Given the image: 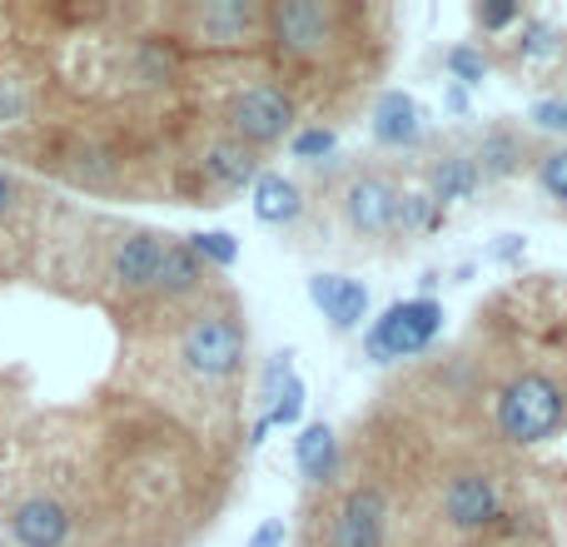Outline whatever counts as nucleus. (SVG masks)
<instances>
[{"mask_svg": "<svg viewBox=\"0 0 567 547\" xmlns=\"http://www.w3.org/2000/svg\"><path fill=\"white\" fill-rule=\"evenodd\" d=\"M175 359L189 379L199 383H229L239 379L249 359V329L245 313L229 299H215L205 309H195L175 333Z\"/></svg>", "mask_w": 567, "mask_h": 547, "instance_id": "f257e3e1", "label": "nucleus"}, {"mask_svg": "<svg viewBox=\"0 0 567 547\" xmlns=\"http://www.w3.org/2000/svg\"><path fill=\"white\" fill-rule=\"evenodd\" d=\"M493 423L508 443L518 448H538L567 423V393L548 373H518L513 383H503L498 403H493Z\"/></svg>", "mask_w": 567, "mask_h": 547, "instance_id": "f03ea898", "label": "nucleus"}, {"mask_svg": "<svg viewBox=\"0 0 567 547\" xmlns=\"http://www.w3.org/2000/svg\"><path fill=\"white\" fill-rule=\"evenodd\" d=\"M443 333V303L439 299H393L379 319L363 333V353L369 363H399V359H419L433 339Z\"/></svg>", "mask_w": 567, "mask_h": 547, "instance_id": "7ed1b4c3", "label": "nucleus"}, {"mask_svg": "<svg viewBox=\"0 0 567 547\" xmlns=\"http://www.w3.org/2000/svg\"><path fill=\"white\" fill-rule=\"evenodd\" d=\"M343 10L333 0H279L265 6V40L284 60H313L339 40Z\"/></svg>", "mask_w": 567, "mask_h": 547, "instance_id": "20e7f679", "label": "nucleus"}, {"mask_svg": "<svg viewBox=\"0 0 567 547\" xmlns=\"http://www.w3.org/2000/svg\"><path fill=\"white\" fill-rule=\"evenodd\" d=\"M225 135L249 149H269L293 135V95L275 80L245 85L225 110Z\"/></svg>", "mask_w": 567, "mask_h": 547, "instance_id": "39448f33", "label": "nucleus"}, {"mask_svg": "<svg viewBox=\"0 0 567 547\" xmlns=\"http://www.w3.org/2000/svg\"><path fill=\"white\" fill-rule=\"evenodd\" d=\"M439 513L449 528L458 533H483L498 528L503 518V483L483 468H458L439 493Z\"/></svg>", "mask_w": 567, "mask_h": 547, "instance_id": "423d86ee", "label": "nucleus"}, {"mask_svg": "<svg viewBox=\"0 0 567 547\" xmlns=\"http://www.w3.org/2000/svg\"><path fill=\"white\" fill-rule=\"evenodd\" d=\"M339 209H343V225H349L353 239H389L393 209H399V189H393V179L373 175V169H359V175L343 185Z\"/></svg>", "mask_w": 567, "mask_h": 547, "instance_id": "0eeeda50", "label": "nucleus"}, {"mask_svg": "<svg viewBox=\"0 0 567 547\" xmlns=\"http://www.w3.org/2000/svg\"><path fill=\"white\" fill-rule=\"evenodd\" d=\"M329 547H389V498H383V488L359 483V488L343 493Z\"/></svg>", "mask_w": 567, "mask_h": 547, "instance_id": "6e6552de", "label": "nucleus"}, {"mask_svg": "<svg viewBox=\"0 0 567 547\" xmlns=\"http://www.w3.org/2000/svg\"><path fill=\"white\" fill-rule=\"evenodd\" d=\"M175 245V235L159 229H130L115 249H110V279L125 293H155V279L165 269V255Z\"/></svg>", "mask_w": 567, "mask_h": 547, "instance_id": "1a4fd4ad", "label": "nucleus"}, {"mask_svg": "<svg viewBox=\"0 0 567 547\" xmlns=\"http://www.w3.org/2000/svg\"><path fill=\"white\" fill-rule=\"evenodd\" d=\"M189 35L205 45H249L265 35V6L255 0H199L189 6Z\"/></svg>", "mask_w": 567, "mask_h": 547, "instance_id": "9d476101", "label": "nucleus"}, {"mask_svg": "<svg viewBox=\"0 0 567 547\" xmlns=\"http://www.w3.org/2000/svg\"><path fill=\"white\" fill-rule=\"evenodd\" d=\"M199 179H205L209 195H239V189H255L259 175H265V159L259 149L239 145L229 135H215L205 149H199Z\"/></svg>", "mask_w": 567, "mask_h": 547, "instance_id": "9b49d317", "label": "nucleus"}, {"mask_svg": "<svg viewBox=\"0 0 567 547\" xmlns=\"http://www.w3.org/2000/svg\"><path fill=\"white\" fill-rule=\"evenodd\" d=\"M70 528H75L70 508L60 498H50V493H30V498H20L10 508V538H16V547H65Z\"/></svg>", "mask_w": 567, "mask_h": 547, "instance_id": "f8f14e48", "label": "nucleus"}, {"mask_svg": "<svg viewBox=\"0 0 567 547\" xmlns=\"http://www.w3.org/2000/svg\"><path fill=\"white\" fill-rule=\"evenodd\" d=\"M309 303L329 319L333 333H353L363 319H369V283L363 279H349V274H313L309 279Z\"/></svg>", "mask_w": 567, "mask_h": 547, "instance_id": "ddd939ff", "label": "nucleus"}, {"mask_svg": "<svg viewBox=\"0 0 567 547\" xmlns=\"http://www.w3.org/2000/svg\"><path fill=\"white\" fill-rule=\"evenodd\" d=\"M369 130L383 149H419L423 135H429V120H423V105L403 90H383L373 100V115H369Z\"/></svg>", "mask_w": 567, "mask_h": 547, "instance_id": "4468645a", "label": "nucleus"}, {"mask_svg": "<svg viewBox=\"0 0 567 547\" xmlns=\"http://www.w3.org/2000/svg\"><path fill=\"white\" fill-rule=\"evenodd\" d=\"M483 189V169L478 159H473V149H449V155H439L429 165V195L433 205H463V199H473Z\"/></svg>", "mask_w": 567, "mask_h": 547, "instance_id": "2eb2a0df", "label": "nucleus"}, {"mask_svg": "<svg viewBox=\"0 0 567 547\" xmlns=\"http://www.w3.org/2000/svg\"><path fill=\"white\" fill-rule=\"evenodd\" d=\"M473 159H478V169H483V185H503V179H513L523 169L528 140L513 125H488L478 135V145H473Z\"/></svg>", "mask_w": 567, "mask_h": 547, "instance_id": "dca6fc26", "label": "nucleus"}, {"mask_svg": "<svg viewBox=\"0 0 567 547\" xmlns=\"http://www.w3.org/2000/svg\"><path fill=\"white\" fill-rule=\"evenodd\" d=\"M205 289H209V269L199 265V255L185 245V239H175L169 255H165V269H159V279H155V299L189 303V299H199Z\"/></svg>", "mask_w": 567, "mask_h": 547, "instance_id": "f3484780", "label": "nucleus"}, {"mask_svg": "<svg viewBox=\"0 0 567 547\" xmlns=\"http://www.w3.org/2000/svg\"><path fill=\"white\" fill-rule=\"evenodd\" d=\"M255 219L269 229H293L303 219V189L289 175H259L255 185Z\"/></svg>", "mask_w": 567, "mask_h": 547, "instance_id": "a211bd4d", "label": "nucleus"}, {"mask_svg": "<svg viewBox=\"0 0 567 547\" xmlns=\"http://www.w3.org/2000/svg\"><path fill=\"white\" fill-rule=\"evenodd\" d=\"M293 463H299L303 483H329L339 473V438L329 423H303L293 438Z\"/></svg>", "mask_w": 567, "mask_h": 547, "instance_id": "6ab92c4d", "label": "nucleus"}, {"mask_svg": "<svg viewBox=\"0 0 567 547\" xmlns=\"http://www.w3.org/2000/svg\"><path fill=\"white\" fill-rule=\"evenodd\" d=\"M449 209L433 205L429 189H403L399 195V209H393V235L413 239V235H439Z\"/></svg>", "mask_w": 567, "mask_h": 547, "instance_id": "aec40b11", "label": "nucleus"}, {"mask_svg": "<svg viewBox=\"0 0 567 547\" xmlns=\"http://www.w3.org/2000/svg\"><path fill=\"white\" fill-rule=\"evenodd\" d=\"M65 175H70V185H80V189H110L120 175V159L110 155L105 145H75L65 159Z\"/></svg>", "mask_w": 567, "mask_h": 547, "instance_id": "412c9836", "label": "nucleus"}, {"mask_svg": "<svg viewBox=\"0 0 567 547\" xmlns=\"http://www.w3.org/2000/svg\"><path fill=\"white\" fill-rule=\"evenodd\" d=\"M558 50H563V30L553 25L548 16H523V30H518V40H513V55H518L523 65L553 60Z\"/></svg>", "mask_w": 567, "mask_h": 547, "instance_id": "4be33fe9", "label": "nucleus"}, {"mask_svg": "<svg viewBox=\"0 0 567 547\" xmlns=\"http://www.w3.org/2000/svg\"><path fill=\"white\" fill-rule=\"evenodd\" d=\"M533 179H538L543 199L567 215V145H548V149H543V155L533 159Z\"/></svg>", "mask_w": 567, "mask_h": 547, "instance_id": "5701e85b", "label": "nucleus"}, {"mask_svg": "<svg viewBox=\"0 0 567 547\" xmlns=\"http://www.w3.org/2000/svg\"><path fill=\"white\" fill-rule=\"evenodd\" d=\"M443 70H449V80L453 85H463V90H473V85H483L488 80V70H493V60H488V50H478V45H449L443 50Z\"/></svg>", "mask_w": 567, "mask_h": 547, "instance_id": "b1692460", "label": "nucleus"}, {"mask_svg": "<svg viewBox=\"0 0 567 547\" xmlns=\"http://www.w3.org/2000/svg\"><path fill=\"white\" fill-rule=\"evenodd\" d=\"M185 245L199 255L205 269H235L239 265V239L229 229H199V235H185Z\"/></svg>", "mask_w": 567, "mask_h": 547, "instance_id": "393cba45", "label": "nucleus"}, {"mask_svg": "<svg viewBox=\"0 0 567 547\" xmlns=\"http://www.w3.org/2000/svg\"><path fill=\"white\" fill-rule=\"evenodd\" d=\"M130 60H135V80L145 90H159L175 80V60H169V50H159L155 40H140V45L130 50Z\"/></svg>", "mask_w": 567, "mask_h": 547, "instance_id": "a878e982", "label": "nucleus"}, {"mask_svg": "<svg viewBox=\"0 0 567 547\" xmlns=\"http://www.w3.org/2000/svg\"><path fill=\"white\" fill-rule=\"evenodd\" d=\"M333 149H339V130L333 125H303L289 135V155L303 159V165H319V159H329Z\"/></svg>", "mask_w": 567, "mask_h": 547, "instance_id": "bb28decb", "label": "nucleus"}, {"mask_svg": "<svg viewBox=\"0 0 567 547\" xmlns=\"http://www.w3.org/2000/svg\"><path fill=\"white\" fill-rule=\"evenodd\" d=\"M303 403H309V389H303V379H289V383H284V393L269 403L265 413H259V419H265L269 429H299Z\"/></svg>", "mask_w": 567, "mask_h": 547, "instance_id": "cd10ccee", "label": "nucleus"}, {"mask_svg": "<svg viewBox=\"0 0 567 547\" xmlns=\"http://www.w3.org/2000/svg\"><path fill=\"white\" fill-rule=\"evenodd\" d=\"M25 120H30V85L16 70H0V130L25 125Z\"/></svg>", "mask_w": 567, "mask_h": 547, "instance_id": "c85d7f7f", "label": "nucleus"}, {"mask_svg": "<svg viewBox=\"0 0 567 547\" xmlns=\"http://www.w3.org/2000/svg\"><path fill=\"white\" fill-rule=\"evenodd\" d=\"M473 25L488 30V35L513 30V25H523V6H513V0H478L473 6Z\"/></svg>", "mask_w": 567, "mask_h": 547, "instance_id": "c756f323", "label": "nucleus"}, {"mask_svg": "<svg viewBox=\"0 0 567 547\" xmlns=\"http://www.w3.org/2000/svg\"><path fill=\"white\" fill-rule=\"evenodd\" d=\"M528 125L543 130V135H563L567 140V95H548L528 110Z\"/></svg>", "mask_w": 567, "mask_h": 547, "instance_id": "7c9ffc66", "label": "nucleus"}, {"mask_svg": "<svg viewBox=\"0 0 567 547\" xmlns=\"http://www.w3.org/2000/svg\"><path fill=\"white\" fill-rule=\"evenodd\" d=\"M523 255H528L523 235H498V239L488 245V259H493V265H523Z\"/></svg>", "mask_w": 567, "mask_h": 547, "instance_id": "2f4dec72", "label": "nucleus"}, {"mask_svg": "<svg viewBox=\"0 0 567 547\" xmlns=\"http://www.w3.org/2000/svg\"><path fill=\"white\" fill-rule=\"evenodd\" d=\"M20 199H25V185H20V175H16V169H6V165H0V219H6V215H16V205H20Z\"/></svg>", "mask_w": 567, "mask_h": 547, "instance_id": "473e14b6", "label": "nucleus"}, {"mask_svg": "<svg viewBox=\"0 0 567 547\" xmlns=\"http://www.w3.org/2000/svg\"><path fill=\"white\" fill-rule=\"evenodd\" d=\"M284 538H289L284 518H265V523L255 528V538H249V547H284Z\"/></svg>", "mask_w": 567, "mask_h": 547, "instance_id": "72a5a7b5", "label": "nucleus"}, {"mask_svg": "<svg viewBox=\"0 0 567 547\" xmlns=\"http://www.w3.org/2000/svg\"><path fill=\"white\" fill-rule=\"evenodd\" d=\"M443 110H449V115H458V120H468V90L449 85V90H443Z\"/></svg>", "mask_w": 567, "mask_h": 547, "instance_id": "f704fd0d", "label": "nucleus"}, {"mask_svg": "<svg viewBox=\"0 0 567 547\" xmlns=\"http://www.w3.org/2000/svg\"><path fill=\"white\" fill-rule=\"evenodd\" d=\"M0 547H6V543H0Z\"/></svg>", "mask_w": 567, "mask_h": 547, "instance_id": "c9c22d12", "label": "nucleus"}]
</instances>
